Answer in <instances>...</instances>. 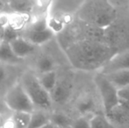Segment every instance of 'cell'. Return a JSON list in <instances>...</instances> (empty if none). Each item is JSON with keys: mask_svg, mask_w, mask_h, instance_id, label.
Masks as SVG:
<instances>
[{"mask_svg": "<svg viewBox=\"0 0 129 128\" xmlns=\"http://www.w3.org/2000/svg\"><path fill=\"white\" fill-rule=\"evenodd\" d=\"M66 53L74 67L81 69H100L113 55L109 46L91 40L73 44L67 49Z\"/></svg>", "mask_w": 129, "mask_h": 128, "instance_id": "obj_1", "label": "cell"}, {"mask_svg": "<svg viewBox=\"0 0 129 128\" xmlns=\"http://www.w3.org/2000/svg\"><path fill=\"white\" fill-rule=\"evenodd\" d=\"M20 82L36 110H43L46 111L51 110L54 104L50 93L41 86L36 75L31 73L24 74Z\"/></svg>", "mask_w": 129, "mask_h": 128, "instance_id": "obj_2", "label": "cell"}, {"mask_svg": "<svg viewBox=\"0 0 129 128\" xmlns=\"http://www.w3.org/2000/svg\"><path fill=\"white\" fill-rule=\"evenodd\" d=\"M94 83L102 102L104 111L106 114L112 113L120 104L119 90L109 81L105 74L97 72L94 76Z\"/></svg>", "mask_w": 129, "mask_h": 128, "instance_id": "obj_3", "label": "cell"}, {"mask_svg": "<svg viewBox=\"0 0 129 128\" xmlns=\"http://www.w3.org/2000/svg\"><path fill=\"white\" fill-rule=\"evenodd\" d=\"M46 16H39L37 18L33 16L32 22L26 29L21 32L20 36L37 47L50 42L55 35L47 27Z\"/></svg>", "mask_w": 129, "mask_h": 128, "instance_id": "obj_4", "label": "cell"}, {"mask_svg": "<svg viewBox=\"0 0 129 128\" xmlns=\"http://www.w3.org/2000/svg\"><path fill=\"white\" fill-rule=\"evenodd\" d=\"M5 105L11 111L33 112L35 109L34 104L25 91L20 82L14 83L5 94L4 97Z\"/></svg>", "mask_w": 129, "mask_h": 128, "instance_id": "obj_5", "label": "cell"}, {"mask_svg": "<svg viewBox=\"0 0 129 128\" xmlns=\"http://www.w3.org/2000/svg\"><path fill=\"white\" fill-rule=\"evenodd\" d=\"M125 69H129V50L113 54L99 71L109 74Z\"/></svg>", "mask_w": 129, "mask_h": 128, "instance_id": "obj_6", "label": "cell"}, {"mask_svg": "<svg viewBox=\"0 0 129 128\" xmlns=\"http://www.w3.org/2000/svg\"><path fill=\"white\" fill-rule=\"evenodd\" d=\"M73 20V15L68 14H60L54 12H48L46 16L47 27L54 35L61 33Z\"/></svg>", "mask_w": 129, "mask_h": 128, "instance_id": "obj_7", "label": "cell"}, {"mask_svg": "<svg viewBox=\"0 0 129 128\" xmlns=\"http://www.w3.org/2000/svg\"><path fill=\"white\" fill-rule=\"evenodd\" d=\"M14 55L19 59H25L34 55L38 47L29 42L22 36L18 35L8 41Z\"/></svg>", "mask_w": 129, "mask_h": 128, "instance_id": "obj_8", "label": "cell"}, {"mask_svg": "<svg viewBox=\"0 0 129 128\" xmlns=\"http://www.w3.org/2000/svg\"><path fill=\"white\" fill-rule=\"evenodd\" d=\"M85 0H52L48 12L74 15L81 7Z\"/></svg>", "mask_w": 129, "mask_h": 128, "instance_id": "obj_9", "label": "cell"}, {"mask_svg": "<svg viewBox=\"0 0 129 128\" xmlns=\"http://www.w3.org/2000/svg\"><path fill=\"white\" fill-rule=\"evenodd\" d=\"M33 19V14L26 12H9L8 27L16 32H21L30 25Z\"/></svg>", "mask_w": 129, "mask_h": 128, "instance_id": "obj_10", "label": "cell"}, {"mask_svg": "<svg viewBox=\"0 0 129 128\" xmlns=\"http://www.w3.org/2000/svg\"><path fill=\"white\" fill-rule=\"evenodd\" d=\"M71 95V86L67 81L60 80L56 82V85L50 92L53 104H64L69 100Z\"/></svg>", "mask_w": 129, "mask_h": 128, "instance_id": "obj_11", "label": "cell"}, {"mask_svg": "<svg viewBox=\"0 0 129 128\" xmlns=\"http://www.w3.org/2000/svg\"><path fill=\"white\" fill-rule=\"evenodd\" d=\"M105 75L118 90L124 89L129 86V69L119 70Z\"/></svg>", "mask_w": 129, "mask_h": 128, "instance_id": "obj_12", "label": "cell"}, {"mask_svg": "<svg viewBox=\"0 0 129 128\" xmlns=\"http://www.w3.org/2000/svg\"><path fill=\"white\" fill-rule=\"evenodd\" d=\"M6 6L11 9V12H26L31 13L35 10V3L34 0H7Z\"/></svg>", "mask_w": 129, "mask_h": 128, "instance_id": "obj_13", "label": "cell"}, {"mask_svg": "<svg viewBox=\"0 0 129 128\" xmlns=\"http://www.w3.org/2000/svg\"><path fill=\"white\" fill-rule=\"evenodd\" d=\"M20 62L21 59L14 55L8 41L2 39L0 43V62L5 64H17Z\"/></svg>", "mask_w": 129, "mask_h": 128, "instance_id": "obj_14", "label": "cell"}, {"mask_svg": "<svg viewBox=\"0 0 129 128\" xmlns=\"http://www.w3.org/2000/svg\"><path fill=\"white\" fill-rule=\"evenodd\" d=\"M37 77L41 86L49 93L56 85V82L59 78L56 70H51V71L41 73Z\"/></svg>", "mask_w": 129, "mask_h": 128, "instance_id": "obj_15", "label": "cell"}, {"mask_svg": "<svg viewBox=\"0 0 129 128\" xmlns=\"http://www.w3.org/2000/svg\"><path fill=\"white\" fill-rule=\"evenodd\" d=\"M76 109L81 115H91L95 109V100L90 95H84L77 100Z\"/></svg>", "mask_w": 129, "mask_h": 128, "instance_id": "obj_16", "label": "cell"}, {"mask_svg": "<svg viewBox=\"0 0 129 128\" xmlns=\"http://www.w3.org/2000/svg\"><path fill=\"white\" fill-rule=\"evenodd\" d=\"M35 68L41 73L56 70V62L54 57L49 55H41L37 58L35 62Z\"/></svg>", "mask_w": 129, "mask_h": 128, "instance_id": "obj_17", "label": "cell"}, {"mask_svg": "<svg viewBox=\"0 0 129 128\" xmlns=\"http://www.w3.org/2000/svg\"><path fill=\"white\" fill-rule=\"evenodd\" d=\"M49 120L58 128H70L73 119L63 111H53L49 114Z\"/></svg>", "mask_w": 129, "mask_h": 128, "instance_id": "obj_18", "label": "cell"}, {"mask_svg": "<svg viewBox=\"0 0 129 128\" xmlns=\"http://www.w3.org/2000/svg\"><path fill=\"white\" fill-rule=\"evenodd\" d=\"M48 111L43 110H34L31 114V119L28 128H40L49 121Z\"/></svg>", "mask_w": 129, "mask_h": 128, "instance_id": "obj_19", "label": "cell"}, {"mask_svg": "<svg viewBox=\"0 0 129 128\" xmlns=\"http://www.w3.org/2000/svg\"><path fill=\"white\" fill-rule=\"evenodd\" d=\"M32 112L27 111H14L11 118L13 120L15 128H28Z\"/></svg>", "mask_w": 129, "mask_h": 128, "instance_id": "obj_20", "label": "cell"}, {"mask_svg": "<svg viewBox=\"0 0 129 128\" xmlns=\"http://www.w3.org/2000/svg\"><path fill=\"white\" fill-rule=\"evenodd\" d=\"M90 127L91 128H112L107 118L104 115L96 114L90 118Z\"/></svg>", "mask_w": 129, "mask_h": 128, "instance_id": "obj_21", "label": "cell"}, {"mask_svg": "<svg viewBox=\"0 0 129 128\" xmlns=\"http://www.w3.org/2000/svg\"><path fill=\"white\" fill-rule=\"evenodd\" d=\"M91 116L81 115L79 118L73 120L70 128H91L90 127V118H91Z\"/></svg>", "mask_w": 129, "mask_h": 128, "instance_id": "obj_22", "label": "cell"}, {"mask_svg": "<svg viewBox=\"0 0 129 128\" xmlns=\"http://www.w3.org/2000/svg\"><path fill=\"white\" fill-rule=\"evenodd\" d=\"M7 65L8 64L0 62V85L5 83L10 76L11 71L7 67Z\"/></svg>", "mask_w": 129, "mask_h": 128, "instance_id": "obj_23", "label": "cell"}, {"mask_svg": "<svg viewBox=\"0 0 129 128\" xmlns=\"http://www.w3.org/2000/svg\"><path fill=\"white\" fill-rule=\"evenodd\" d=\"M8 23H9V12H5V11L0 12V32H2L5 28L8 27Z\"/></svg>", "mask_w": 129, "mask_h": 128, "instance_id": "obj_24", "label": "cell"}, {"mask_svg": "<svg viewBox=\"0 0 129 128\" xmlns=\"http://www.w3.org/2000/svg\"><path fill=\"white\" fill-rule=\"evenodd\" d=\"M119 97L120 101H124L129 104V86L124 89L119 90Z\"/></svg>", "mask_w": 129, "mask_h": 128, "instance_id": "obj_25", "label": "cell"}, {"mask_svg": "<svg viewBox=\"0 0 129 128\" xmlns=\"http://www.w3.org/2000/svg\"><path fill=\"white\" fill-rule=\"evenodd\" d=\"M0 128H15V125H14L12 118H9L8 119H6L5 122H3Z\"/></svg>", "mask_w": 129, "mask_h": 128, "instance_id": "obj_26", "label": "cell"}, {"mask_svg": "<svg viewBox=\"0 0 129 128\" xmlns=\"http://www.w3.org/2000/svg\"><path fill=\"white\" fill-rule=\"evenodd\" d=\"M40 128H58V127L56 126L55 125H54L52 122H50V120H49L48 123H46L45 125H43L42 126L40 127Z\"/></svg>", "mask_w": 129, "mask_h": 128, "instance_id": "obj_27", "label": "cell"}, {"mask_svg": "<svg viewBox=\"0 0 129 128\" xmlns=\"http://www.w3.org/2000/svg\"><path fill=\"white\" fill-rule=\"evenodd\" d=\"M5 7H6V3L3 0H0V12L5 10Z\"/></svg>", "mask_w": 129, "mask_h": 128, "instance_id": "obj_28", "label": "cell"}, {"mask_svg": "<svg viewBox=\"0 0 129 128\" xmlns=\"http://www.w3.org/2000/svg\"><path fill=\"white\" fill-rule=\"evenodd\" d=\"M2 123H3V122H2V118H1V117H0V127H1Z\"/></svg>", "mask_w": 129, "mask_h": 128, "instance_id": "obj_29", "label": "cell"}, {"mask_svg": "<svg viewBox=\"0 0 129 128\" xmlns=\"http://www.w3.org/2000/svg\"><path fill=\"white\" fill-rule=\"evenodd\" d=\"M1 41H2V38H1V36H0V43H1Z\"/></svg>", "mask_w": 129, "mask_h": 128, "instance_id": "obj_30", "label": "cell"}, {"mask_svg": "<svg viewBox=\"0 0 129 128\" xmlns=\"http://www.w3.org/2000/svg\"><path fill=\"white\" fill-rule=\"evenodd\" d=\"M38 1V0H34V3H36V2H37Z\"/></svg>", "mask_w": 129, "mask_h": 128, "instance_id": "obj_31", "label": "cell"}, {"mask_svg": "<svg viewBox=\"0 0 129 128\" xmlns=\"http://www.w3.org/2000/svg\"><path fill=\"white\" fill-rule=\"evenodd\" d=\"M3 1H5V3H6V1H7V0H3Z\"/></svg>", "mask_w": 129, "mask_h": 128, "instance_id": "obj_32", "label": "cell"}]
</instances>
